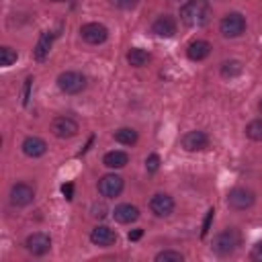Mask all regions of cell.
<instances>
[{"label": "cell", "instance_id": "cell-24", "mask_svg": "<svg viewBox=\"0 0 262 262\" xmlns=\"http://www.w3.org/2000/svg\"><path fill=\"white\" fill-rule=\"evenodd\" d=\"M16 57H18V53H16L12 47H8V45L0 47V66H2V68L12 66V63L16 61Z\"/></svg>", "mask_w": 262, "mask_h": 262}, {"label": "cell", "instance_id": "cell-30", "mask_svg": "<svg viewBox=\"0 0 262 262\" xmlns=\"http://www.w3.org/2000/svg\"><path fill=\"white\" fill-rule=\"evenodd\" d=\"M61 192H63V196H66L68 201H72V199H74V184H72V182L63 184V186H61Z\"/></svg>", "mask_w": 262, "mask_h": 262}, {"label": "cell", "instance_id": "cell-29", "mask_svg": "<svg viewBox=\"0 0 262 262\" xmlns=\"http://www.w3.org/2000/svg\"><path fill=\"white\" fill-rule=\"evenodd\" d=\"M213 215H215V211L209 209V211H207V217H205V223H203V229H201V235H203V237H205L207 231H209V225H211V221H213Z\"/></svg>", "mask_w": 262, "mask_h": 262}, {"label": "cell", "instance_id": "cell-15", "mask_svg": "<svg viewBox=\"0 0 262 262\" xmlns=\"http://www.w3.org/2000/svg\"><path fill=\"white\" fill-rule=\"evenodd\" d=\"M151 31H154L158 37H164V39L174 37V35H176V20H174L170 14H162V16H158V18L154 20Z\"/></svg>", "mask_w": 262, "mask_h": 262}, {"label": "cell", "instance_id": "cell-16", "mask_svg": "<svg viewBox=\"0 0 262 262\" xmlns=\"http://www.w3.org/2000/svg\"><path fill=\"white\" fill-rule=\"evenodd\" d=\"M113 217H115V221L127 225V223H133V221L139 219V209L135 205H131V203H121V205L115 207Z\"/></svg>", "mask_w": 262, "mask_h": 262}, {"label": "cell", "instance_id": "cell-12", "mask_svg": "<svg viewBox=\"0 0 262 262\" xmlns=\"http://www.w3.org/2000/svg\"><path fill=\"white\" fill-rule=\"evenodd\" d=\"M149 211L156 217H170L174 211V199L166 192H158L149 199Z\"/></svg>", "mask_w": 262, "mask_h": 262}, {"label": "cell", "instance_id": "cell-33", "mask_svg": "<svg viewBox=\"0 0 262 262\" xmlns=\"http://www.w3.org/2000/svg\"><path fill=\"white\" fill-rule=\"evenodd\" d=\"M51 2H68V0H51Z\"/></svg>", "mask_w": 262, "mask_h": 262}, {"label": "cell", "instance_id": "cell-8", "mask_svg": "<svg viewBox=\"0 0 262 262\" xmlns=\"http://www.w3.org/2000/svg\"><path fill=\"white\" fill-rule=\"evenodd\" d=\"M8 199H10V205H14V207H27L35 199V188L27 182H16V184H12Z\"/></svg>", "mask_w": 262, "mask_h": 262}, {"label": "cell", "instance_id": "cell-20", "mask_svg": "<svg viewBox=\"0 0 262 262\" xmlns=\"http://www.w3.org/2000/svg\"><path fill=\"white\" fill-rule=\"evenodd\" d=\"M149 59H151V55L145 49H141V47H131L127 51V61L133 68H143V66H147Z\"/></svg>", "mask_w": 262, "mask_h": 262}, {"label": "cell", "instance_id": "cell-18", "mask_svg": "<svg viewBox=\"0 0 262 262\" xmlns=\"http://www.w3.org/2000/svg\"><path fill=\"white\" fill-rule=\"evenodd\" d=\"M53 33H49V31H45V33H41V37H39V41H37V45H35V49H33V55H35V59L37 61H43L47 55H49V49H51V43H53Z\"/></svg>", "mask_w": 262, "mask_h": 262}, {"label": "cell", "instance_id": "cell-7", "mask_svg": "<svg viewBox=\"0 0 262 262\" xmlns=\"http://www.w3.org/2000/svg\"><path fill=\"white\" fill-rule=\"evenodd\" d=\"M78 131H80V127L72 117L63 115V117H55L51 121V133L55 137H59V139H70V137L78 135Z\"/></svg>", "mask_w": 262, "mask_h": 262}, {"label": "cell", "instance_id": "cell-19", "mask_svg": "<svg viewBox=\"0 0 262 262\" xmlns=\"http://www.w3.org/2000/svg\"><path fill=\"white\" fill-rule=\"evenodd\" d=\"M102 164H104L106 168L119 170V168H123V166L129 164V156H127L125 151H121V149H113V151H106V154H104Z\"/></svg>", "mask_w": 262, "mask_h": 262}, {"label": "cell", "instance_id": "cell-21", "mask_svg": "<svg viewBox=\"0 0 262 262\" xmlns=\"http://www.w3.org/2000/svg\"><path fill=\"white\" fill-rule=\"evenodd\" d=\"M219 72H221L223 78H235V76H239L244 72V63L239 59H227V61L221 63Z\"/></svg>", "mask_w": 262, "mask_h": 262}, {"label": "cell", "instance_id": "cell-23", "mask_svg": "<svg viewBox=\"0 0 262 262\" xmlns=\"http://www.w3.org/2000/svg\"><path fill=\"white\" fill-rule=\"evenodd\" d=\"M246 135L252 141H262V119H254L246 125Z\"/></svg>", "mask_w": 262, "mask_h": 262}, {"label": "cell", "instance_id": "cell-25", "mask_svg": "<svg viewBox=\"0 0 262 262\" xmlns=\"http://www.w3.org/2000/svg\"><path fill=\"white\" fill-rule=\"evenodd\" d=\"M156 260L158 262H182L184 256L180 252H176V250H162V252L156 254Z\"/></svg>", "mask_w": 262, "mask_h": 262}, {"label": "cell", "instance_id": "cell-5", "mask_svg": "<svg viewBox=\"0 0 262 262\" xmlns=\"http://www.w3.org/2000/svg\"><path fill=\"white\" fill-rule=\"evenodd\" d=\"M254 201H256V194L250 188H244V186H235L227 192V205L233 211H246L254 205Z\"/></svg>", "mask_w": 262, "mask_h": 262}, {"label": "cell", "instance_id": "cell-1", "mask_svg": "<svg viewBox=\"0 0 262 262\" xmlns=\"http://www.w3.org/2000/svg\"><path fill=\"white\" fill-rule=\"evenodd\" d=\"M180 20L186 27H205L211 20L209 0H188L180 8Z\"/></svg>", "mask_w": 262, "mask_h": 262}, {"label": "cell", "instance_id": "cell-10", "mask_svg": "<svg viewBox=\"0 0 262 262\" xmlns=\"http://www.w3.org/2000/svg\"><path fill=\"white\" fill-rule=\"evenodd\" d=\"M25 248L33 256H43V254H47L51 250V237L47 233H43V231H35L25 239Z\"/></svg>", "mask_w": 262, "mask_h": 262}, {"label": "cell", "instance_id": "cell-3", "mask_svg": "<svg viewBox=\"0 0 262 262\" xmlns=\"http://www.w3.org/2000/svg\"><path fill=\"white\" fill-rule=\"evenodd\" d=\"M88 80L84 74L80 72H74V70H68V72H61L57 76V88L63 92V94H80L84 88H86Z\"/></svg>", "mask_w": 262, "mask_h": 262}, {"label": "cell", "instance_id": "cell-4", "mask_svg": "<svg viewBox=\"0 0 262 262\" xmlns=\"http://www.w3.org/2000/svg\"><path fill=\"white\" fill-rule=\"evenodd\" d=\"M219 31L227 39H235V37L244 35L246 33V18H244V14H239V12H227L219 20Z\"/></svg>", "mask_w": 262, "mask_h": 262}, {"label": "cell", "instance_id": "cell-32", "mask_svg": "<svg viewBox=\"0 0 262 262\" xmlns=\"http://www.w3.org/2000/svg\"><path fill=\"white\" fill-rule=\"evenodd\" d=\"M141 235H143V229H133V231H129V239H131V242L139 239Z\"/></svg>", "mask_w": 262, "mask_h": 262}, {"label": "cell", "instance_id": "cell-28", "mask_svg": "<svg viewBox=\"0 0 262 262\" xmlns=\"http://www.w3.org/2000/svg\"><path fill=\"white\" fill-rule=\"evenodd\" d=\"M250 260H254V262H262V242H258V244L250 250Z\"/></svg>", "mask_w": 262, "mask_h": 262}, {"label": "cell", "instance_id": "cell-9", "mask_svg": "<svg viewBox=\"0 0 262 262\" xmlns=\"http://www.w3.org/2000/svg\"><path fill=\"white\" fill-rule=\"evenodd\" d=\"M123 186H125V182H123V178L119 174H104L98 180V192L102 196H106V199L119 196L123 192Z\"/></svg>", "mask_w": 262, "mask_h": 262}, {"label": "cell", "instance_id": "cell-2", "mask_svg": "<svg viewBox=\"0 0 262 262\" xmlns=\"http://www.w3.org/2000/svg\"><path fill=\"white\" fill-rule=\"evenodd\" d=\"M239 244H242L239 231H237L235 227H227V229L219 231V233L213 237L211 248H213V252H215L217 256L225 258V256H231V254L239 248Z\"/></svg>", "mask_w": 262, "mask_h": 262}, {"label": "cell", "instance_id": "cell-14", "mask_svg": "<svg viewBox=\"0 0 262 262\" xmlns=\"http://www.w3.org/2000/svg\"><path fill=\"white\" fill-rule=\"evenodd\" d=\"M20 147H23V154L29 156V158H41V156H45V151H47L45 139H41V137H37V135L25 137L23 143H20Z\"/></svg>", "mask_w": 262, "mask_h": 262}, {"label": "cell", "instance_id": "cell-31", "mask_svg": "<svg viewBox=\"0 0 262 262\" xmlns=\"http://www.w3.org/2000/svg\"><path fill=\"white\" fill-rule=\"evenodd\" d=\"M31 84H33V78H27V82H25V98H23V104H25V106L29 104V92H31Z\"/></svg>", "mask_w": 262, "mask_h": 262}, {"label": "cell", "instance_id": "cell-22", "mask_svg": "<svg viewBox=\"0 0 262 262\" xmlns=\"http://www.w3.org/2000/svg\"><path fill=\"white\" fill-rule=\"evenodd\" d=\"M113 137H115V141H119V143H123V145H135V143H137V131L131 129V127H121V129H117Z\"/></svg>", "mask_w": 262, "mask_h": 262}, {"label": "cell", "instance_id": "cell-6", "mask_svg": "<svg viewBox=\"0 0 262 262\" xmlns=\"http://www.w3.org/2000/svg\"><path fill=\"white\" fill-rule=\"evenodd\" d=\"M80 37L90 45H100L108 37V29L100 23H86L80 27Z\"/></svg>", "mask_w": 262, "mask_h": 262}, {"label": "cell", "instance_id": "cell-34", "mask_svg": "<svg viewBox=\"0 0 262 262\" xmlns=\"http://www.w3.org/2000/svg\"><path fill=\"white\" fill-rule=\"evenodd\" d=\"M258 108H260V113H262V100H260V104H258Z\"/></svg>", "mask_w": 262, "mask_h": 262}, {"label": "cell", "instance_id": "cell-17", "mask_svg": "<svg viewBox=\"0 0 262 262\" xmlns=\"http://www.w3.org/2000/svg\"><path fill=\"white\" fill-rule=\"evenodd\" d=\"M209 53H211V43L205 39H196L186 47V55L192 61H203L205 57H209Z\"/></svg>", "mask_w": 262, "mask_h": 262}, {"label": "cell", "instance_id": "cell-11", "mask_svg": "<svg viewBox=\"0 0 262 262\" xmlns=\"http://www.w3.org/2000/svg\"><path fill=\"white\" fill-rule=\"evenodd\" d=\"M180 145H182L186 151H203V149L209 147V137H207L205 131L194 129V131H188V133L182 135Z\"/></svg>", "mask_w": 262, "mask_h": 262}, {"label": "cell", "instance_id": "cell-27", "mask_svg": "<svg viewBox=\"0 0 262 262\" xmlns=\"http://www.w3.org/2000/svg\"><path fill=\"white\" fill-rule=\"evenodd\" d=\"M137 2L139 0H111V4L115 8H121V10H131V8L137 6Z\"/></svg>", "mask_w": 262, "mask_h": 262}, {"label": "cell", "instance_id": "cell-13", "mask_svg": "<svg viewBox=\"0 0 262 262\" xmlns=\"http://www.w3.org/2000/svg\"><path fill=\"white\" fill-rule=\"evenodd\" d=\"M90 242L94 246H100V248H108L117 242V233L115 229L106 227V225H96L92 231H90Z\"/></svg>", "mask_w": 262, "mask_h": 262}, {"label": "cell", "instance_id": "cell-26", "mask_svg": "<svg viewBox=\"0 0 262 262\" xmlns=\"http://www.w3.org/2000/svg\"><path fill=\"white\" fill-rule=\"evenodd\" d=\"M158 168H160V156L158 154H149L147 160H145V170L149 174H154V172H158Z\"/></svg>", "mask_w": 262, "mask_h": 262}]
</instances>
